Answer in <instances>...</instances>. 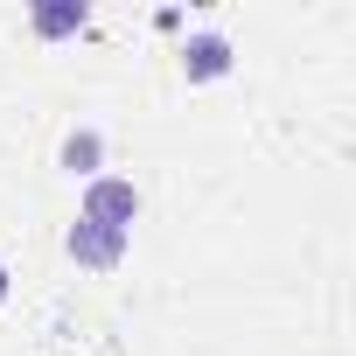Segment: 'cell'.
<instances>
[{
  "mask_svg": "<svg viewBox=\"0 0 356 356\" xmlns=\"http://www.w3.org/2000/svg\"><path fill=\"white\" fill-rule=\"evenodd\" d=\"M84 217L91 224H112V231H133L140 189L126 182V175H91V182H84Z\"/></svg>",
  "mask_w": 356,
  "mask_h": 356,
  "instance_id": "cell-1",
  "label": "cell"
},
{
  "mask_svg": "<svg viewBox=\"0 0 356 356\" xmlns=\"http://www.w3.org/2000/svg\"><path fill=\"white\" fill-rule=\"evenodd\" d=\"M231 63H238V49H231L224 29H196L182 42V77L189 84H217V77H231Z\"/></svg>",
  "mask_w": 356,
  "mask_h": 356,
  "instance_id": "cell-2",
  "label": "cell"
},
{
  "mask_svg": "<svg viewBox=\"0 0 356 356\" xmlns=\"http://www.w3.org/2000/svg\"><path fill=\"white\" fill-rule=\"evenodd\" d=\"M63 252H70L77 266H91V273H112V266L126 259V231H112V224H91V217H77V224H70V238H63Z\"/></svg>",
  "mask_w": 356,
  "mask_h": 356,
  "instance_id": "cell-3",
  "label": "cell"
},
{
  "mask_svg": "<svg viewBox=\"0 0 356 356\" xmlns=\"http://www.w3.org/2000/svg\"><path fill=\"white\" fill-rule=\"evenodd\" d=\"M98 161H105V133H98V126H77V133L63 140V168L91 182V175H98Z\"/></svg>",
  "mask_w": 356,
  "mask_h": 356,
  "instance_id": "cell-4",
  "label": "cell"
},
{
  "mask_svg": "<svg viewBox=\"0 0 356 356\" xmlns=\"http://www.w3.org/2000/svg\"><path fill=\"white\" fill-rule=\"evenodd\" d=\"M29 22H35V35H70V29H84V0H56V8H35Z\"/></svg>",
  "mask_w": 356,
  "mask_h": 356,
  "instance_id": "cell-5",
  "label": "cell"
},
{
  "mask_svg": "<svg viewBox=\"0 0 356 356\" xmlns=\"http://www.w3.org/2000/svg\"><path fill=\"white\" fill-rule=\"evenodd\" d=\"M0 300H8V266H0Z\"/></svg>",
  "mask_w": 356,
  "mask_h": 356,
  "instance_id": "cell-6",
  "label": "cell"
}]
</instances>
